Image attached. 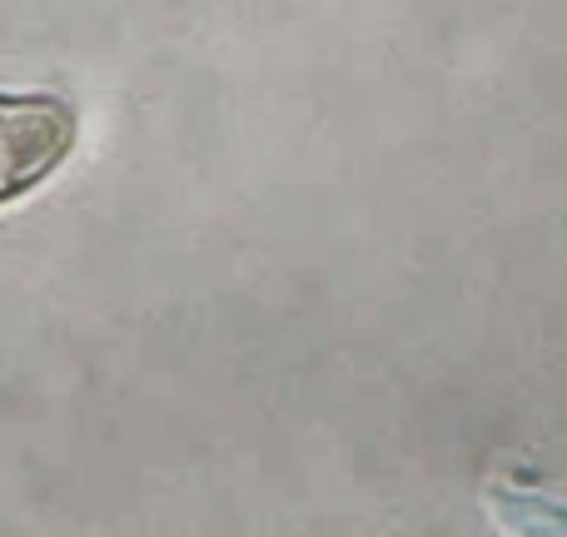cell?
Wrapping results in <instances>:
<instances>
[{"label":"cell","mask_w":567,"mask_h":537,"mask_svg":"<svg viewBox=\"0 0 567 537\" xmlns=\"http://www.w3.org/2000/svg\"><path fill=\"white\" fill-rule=\"evenodd\" d=\"M80 115L45 90H0V209L40 189L70 159Z\"/></svg>","instance_id":"obj_1"}]
</instances>
